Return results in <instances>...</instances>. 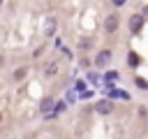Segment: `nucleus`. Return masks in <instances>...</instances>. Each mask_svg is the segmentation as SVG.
Listing matches in <instances>:
<instances>
[{
    "label": "nucleus",
    "instance_id": "nucleus-11",
    "mask_svg": "<svg viewBox=\"0 0 148 139\" xmlns=\"http://www.w3.org/2000/svg\"><path fill=\"white\" fill-rule=\"evenodd\" d=\"M113 2H116V5H123V2H125V0H113Z\"/></svg>",
    "mask_w": 148,
    "mask_h": 139
},
{
    "label": "nucleus",
    "instance_id": "nucleus-7",
    "mask_svg": "<svg viewBox=\"0 0 148 139\" xmlns=\"http://www.w3.org/2000/svg\"><path fill=\"white\" fill-rule=\"evenodd\" d=\"M56 70H58V67H56L53 63H49V65H46V74H49V76H51V74H56Z\"/></svg>",
    "mask_w": 148,
    "mask_h": 139
},
{
    "label": "nucleus",
    "instance_id": "nucleus-6",
    "mask_svg": "<svg viewBox=\"0 0 148 139\" xmlns=\"http://www.w3.org/2000/svg\"><path fill=\"white\" fill-rule=\"evenodd\" d=\"M56 28H58V23H56V19H49V21H46V25H44V35H46V37H51V35H56Z\"/></svg>",
    "mask_w": 148,
    "mask_h": 139
},
{
    "label": "nucleus",
    "instance_id": "nucleus-10",
    "mask_svg": "<svg viewBox=\"0 0 148 139\" xmlns=\"http://www.w3.org/2000/svg\"><path fill=\"white\" fill-rule=\"evenodd\" d=\"M136 86H139V88H148V83H146L143 79H136Z\"/></svg>",
    "mask_w": 148,
    "mask_h": 139
},
{
    "label": "nucleus",
    "instance_id": "nucleus-2",
    "mask_svg": "<svg viewBox=\"0 0 148 139\" xmlns=\"http://www.w3.org/2000/svg\"><path fill=\"white\" fill-rule=\"evenodd\" d=\"M109 60H111V51H109V49H104V51H99V53L95 56V65H97V67H106Z\"/></svg>",
    "mask_w": 148,
    "mask_h": 139
},
{
    "label": "nucleus",
    "instance_id": "nucleus-8",
    "mask_svg": "<svg viewBox=\"0 0 148 139\" xmlns=\"http://www.w3.org/2000/svg\"><path fill=\"white\" fill-rule=\"evenodd\" d=\"M127 63H132V65H136V63H139V58H136L134 53H130V56H127Z\"/></svg>",
    "mask_w": 148,
    "mask_h": 139
},
{
    "label": "nucleus",
    "instance_id": "nucleus-5",
    "mask_svg": "<svg viewBox=\"0 0 148 139\" xmlns=\"http://www.w3.org/2000/svg\"><path fill=\"white\" fill-rule=\"evenodd\" d=\"M104 28H106L109 32H113V30L118 28V16H116V14H111V16H109V19L104 21Z\"/></svg>",
    "mask_w": 148,
    "mask_h": 139
},
{
    "label": "nucleus",
    "instance_id": "nucleus-3",
    "mask_svg": "<svg viewBox=\"0 0 148 139\" xmlns=\"http://www.w3.org/2000/svg\"><path fill=\"white\" fill-rule=\"evenodd\" d=\"M141 28H143V16H141V14L130 16V30H132V32H139Z\"/></svg>",
    "mask_w": 148,
    "mask_h": 139
},
{
    "label": "nucleus",
    "instance_id": "nucleus-9",
    "mask_svg": "<svg viewBox=\"0 0 148 139\" xmlns=\"http://www.w3.org/2000/svg\"><path fill=\"white\" fill-rule=\"evenodd\" d=\"M23 76H25V70H16L14 72V79H23Z\"/></svg>",
    "mask_w": 148,
    "mask_h": 139
},
{
    "label": "nucleus",
    "instance_id": "nucleus-12",
    "mask_svg": "<svg viewBox=\"0 0 148 139\" xmlns=\"http://www.w3.org/2000/svg\"><path fill=\"white\" fill-rule=\"evenodd\" d=\"M0 2H2V0H0Z\"/></svg>",
    "mask_w": 148,
    "mask_h": 139
},
{
    "label": "nucleus",
    "instance_id": "nucleus-1",
    "mask_svg": "<svg viewBox=\"0 0 148 139\" xmlns=\"http://www.w3.org/2000/svg\"><path fill=\"white\" fill-rule=\"evenodd\" d=\"M39 111H42L44 116H53V114H56V100H53V97H44L42 104H39Z\"/></svg>",
    "mask_w": 148,
    "mask_h": 139
},
{
    "label": "nucleus",
    "instance_id": "nucleus-4",
    "mask_svg": "<svg viewBox=\"0 0 148 139\" xmlns=\"http://www.w3.org/2000/svg\"><path fill=\"white\" fill-rule=\"evenodd\" d=\"M111 109H113V102H111V100L97 102V111H99V114H111Z\"/></svg>",
    "mask_w": 148,
    "mask_h": 139
}]
</instances>
